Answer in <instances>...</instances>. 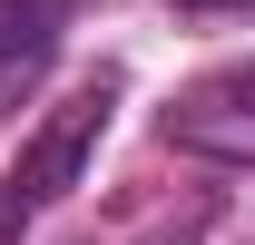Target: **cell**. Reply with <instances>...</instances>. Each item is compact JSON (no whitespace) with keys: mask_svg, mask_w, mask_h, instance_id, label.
Here are the masks:
<instances>
[{"mask_svg":"<svg viewBox=\"0 0 255 245\" xmlns=\"http://www.w3.org/2000/svg\"><path fill=\"white\" fill-rule=\"evenodd\" d=\"M118 98H128V79H118V69H98V79H79V89H69L59 108L20 137V157L0 167V245H20L39 216L79 186V167L98 157V137H108V118H118Z\"/></svg>","mask_w":255,"mask_h":245,"instance_id":"6da1fadb","label":"cell"},{"mask_svg":"<svg viewBox=\"0 0 255 245\" xmlns=\"http://www.w3.org/2000/svg\"><path fill=\"white\" fill-rule=\"evenodd\" d=\"M167 137L187 157H206V167H255V69H216V79H196L187 98H177V118H167Z\"/></svg>","mask_w":255,"mask_h":245,"instance_id":"7a4b0ae2","label":"cell"},{"mask_svg":"<svg viewBox=\"0 0 255 245\" xmlns=\"http://www.w3.org/2000/svg\"><path fill=\"white\" fill-rule=\"evenodd\" d=\"M79 20V0H0V118H20L39 79L59 69V39Z\"/></svg>","mask_w":255,"mask_h":245,"instance_id":"3957f363","label":"cell"},{"mask_svg":"<svg viewBox=\"0 0 255 245\" xmlns=\"http://www.w3.org/2000/svg\"><path fill=\"white\" fill-rule=\"evenodd\" d=\"M157 245H206V226H177V236H157Z\"/></svg>","mask_w":255,"mask_h":245,"instance_id":"277c9868","label":"cell"},{"mask_svg":"<svg viewBox=\"0 0 255 245\" xmlns=\"http://www.w3.org/2000/svg\"><path fill=\"white\" fill-rule=\"evenodd\" d=\"M177 10H246V0H177Z\"/></svg>","mask_w":255,"mask_h":245,"instance_id":"5b68a950","label":"cell"}]
</instances>
